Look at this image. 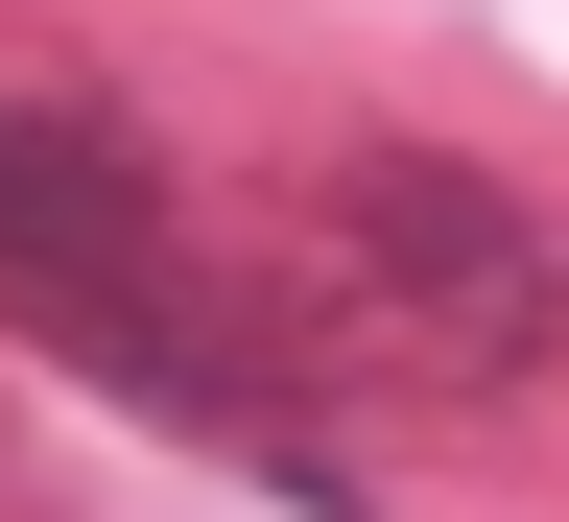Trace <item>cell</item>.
<instances>
[{
	"mask_svg": "<svg viewBox=\"0 0 569 522\" xmlns=\"http://www.w3.org/2000/svg\"><path fill=\"white\" fill-rule=\"evenodd\" d=\"M284 309H309L356 381H403V404H522L569 381V238L498 167H451V142H332L309 190H284Z\"/></svg>",
	"mask_w": 569,
	"mask_h": 522,
	"instance_id": "6da1fadb",
	"label": "cell"
},
{
	"mask_svg": "<svg viewBox=\"0 0 569 522\" xmlns=\"http://www.w3.org/2000/svg\"><path fill=\"white\" fill-rule=\"evenodd\" d=\"M0 333H48L71 381H119V404H167V427L309 452V427H284V381H261V333L190 285L142 119H96V96H0Z\"/></svg>",
	"mask_w": 569,
	"mask_h": 522,
	"instance_id": "7a4b0ae2",
	"label": "cell"
}]
</instances>
